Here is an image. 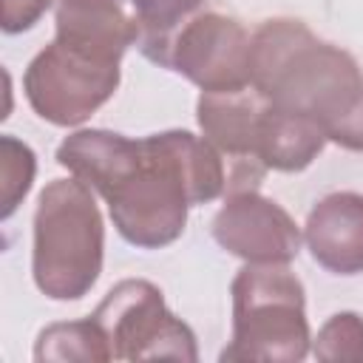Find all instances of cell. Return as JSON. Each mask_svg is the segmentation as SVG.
<instances>
[{
  "instance_id": "3",
  "label": "cell",
  "mask_w": 363,
  "mask_h": 363,
  "mask_svg": "<svg viewBox=\"0 0 363 363\" xmlns=\"http://www.w3.org/2000/svg\"><path fill=\"white\" fill-rule=\"evenodd\" d=\"M105 221L94 190L79 179H51L34 210L31 275L51 301H79L99 281Z\"/></svg>"
},
{
  "instance_id": "4",
  "label": "cell",
  "mask_w": 363,
  "mask_h": 363,
  "mask_svg": "<svg viewBox=\"0 0 363 363\" xmlns=\"http://www.w3.org/2000/svg\"><path fill=\"white\" fill-rule=\"evenodd\" d=\"M233 337L221 360L298 363L312 349L303 284L286 264H247L230 284Z\"/></svg>"
},
{
  "instance_id": "5",
  "label": "cell",
  "mask_w": 363,
  "mask_h": 363,
  "mask_svg": "<svg viewBox=\"0 0 363 363\" xmlns=\"http://www.w3.org/2000/svg\"><path fill=\"white\" fill-rule=\"evenodd\" d=\"M119 60L54 37L23 74L31 111L57 128H77L119 88Z\"/></svg>"
},
{
  "instance_id": "8",
  "label": "cell",
  "mask_w": 363,
  "mask_h": 363,
  "mask_svg": "<svg viewBox=\"0 0 363 363\" xmlns=\"http://www.w3.org/2000/svg\"><path fill=\"white\" fill-rule=\"evenodd\" d=\"M210 230L218 247L244 264H289L303 241L295 218L258 190L227 193Z\"/></svg>"
},
{
  "instance_id": "13",
  "label": "cell",
  "mask_w": 363,
  "mask_h": 363,
  "mask_svg": "<svg viewBox=\"0 0 363 363\" xmlns=\"http://www.w3.org/2000/svg\"><path fill=\"white\" fill-rule=\"evenodd\" d=\"M326 142V133L312 119L267 105V113L258 128L255 156L267 170L301 173L320 156Z\"/></svg>"
},
{
  "instance_id": "18",
  "label": "cell",
  "mask_w": 363,
  "mask_h": 363,
  "mask_svg": "<svg viewBox=\"0 0 363 363\" xmlns=\"http://www.w3.org/2000/svg\"><path fill=\"white\" fill-rule=\"evenodd\" d=\"M54 0H3L0 9V26L6 34L28 31L40 23V17L51 9Z\"/></svg>"
},
{
  "instance_id": "9",
  "label": "cell",
  "mask_w": 363,
  "mask_h": 363,
  "mask_svg": "<svg viewBox=\"0 0 363 363\" xmlns=\"http://www.w3.org/2000/svg\"><path fill=\"white\" fill-rule=\"evenodd\" d=\"M267 99L252 88L238 91H201L196 102V119L201 136L224 156L227 193L258 190L267 167L255 156L258 128L267 113Z\"/></svg>"
},
{
  "instance_id": "10",
  "label": "cell",
  "mask_w": 363,
  "mask_h": 363,
  "mask_svg": "<svg viewBox=\"0 0 363 363\" xmlns=\"http://www.w3.org/2000/svg\"><path fill=\"white\" fill-rule=\"evenodd\" d=\"M309 255L335 275L363 272V193L335 190L315 201L303 224Z\"/></svg>"
},
{
  "instance_id": "12",
  "label": "cell",
  "mask_w": 363,
  "mask_h": 363,
  "mask_svg": "<svg viewBox=\"0 0 363 363\" xmlns=\"http://www.w3.org/2000/svg\"><path fill=\"white\" fill-rule=\"evenodd\" d=\"M54 23L60 40L113 60H122L139 37L133 11H125L122 0H57Z\"/></svg>"
},
{
  "instance_id": "1",
  "label": "cell",
  "mask_w": 363,
  "mask_h": 363,
  "mask_svg": "<svg viewBox=\"0 0 363 363\" xmlns=\"http://www.w3.org/2000/svg\"><path fill=\"white\" fill-rule=\"evenodd\" d=\"M250 85L275 108L312 119L329 142L363 153V71L303 20H264L250 40Z\"/></svg>"
},
{
  "instance_id": "2",
  "label": "cell",
  "mask_w": 363,
  "mask_h": 363,
  "mask_svg": "<svg viewBox=\"0 0 363 363\" xmlns=\"http://www.w3.org/2000/svg\"><path fill=\"white\" fill-rule=\"evenodd\" d=\"M136 167L105 196L116 233L139 250L173 244L187 210L227 190L224 156L190 130H162L139 139Z\"/></svg>"
},
{
  "instance_id": "16",
  "label": "cell",
  "mask_w": 363,
  "mask_h": 363,
  "mask_svg": "<svg viewBox=\"0 0 363 363\" xmlns=\"http://www.w3.org/2000/svg\"><path fill=\"white\" fill-rule=\"evenodd\" d=\"M34 173H37L34 150L9 133L0 136V201H3L0 216L3 218H9L20 207V201L31 190Z\"/></svg>"
},
{
  "instance_id": "17",
  "label": "cell",
  "mask_w": 363,
  "mask_h": 363,
  "mask_svg": "<svg viewBox=\"0 0 363 363\" xmlns=\"http://www.w3.org/2000/svg\"><path fill=\"white\" fill-rule=\"evenodd\" d=\"M312 354L323 363H363V318L357 312L332 315L312 337Z\"/></svg>"
},
{
  "instance_id": "7",
  "label": "cell",
  "mask_w": 363,
  "mask_h": 363,
  "mask_svg": "<svg viewBox=\"0 0 363 363\" xmlns=\"http://www.w3.org/2000/svg\"><path fill=\"white\" fill-rule=\"evenodd\" d=\"M247 28L221 11H196L176 26L147 60L182 74L201 91H238L250 85Z\"/></svg>"
},
{
  "instance_id": "6",
  "label": "cell",
  "mask_w": 363,
  "mask_h": 363,
  "mask_svg": "<svg viewBox=\"0 0 363 363\" xmlns=\"http://www.w3.org/2000/svg\"><path fill=\"white\" fill-rule=\"evenodd\" d=\"M111 346L113 360H196V335L176 318L156 284L125 278L108 289L91 315Z\"/></svg>"
},
{
  "instance_id": "15",
  "label": "cell",
  "mask_w": 363,
  "mask_h": 363,
  "mask_svg": "<svg viewBox=\"0 0 363 363\" xmlns=\"http://www.w3.org/2000/svg\"><path fill=\"white\" fill-rule=\"evenodd\" d=\"M139 37L136 45L142 48L145 57H150V51L176 28L182 26L187 17H193L201 6V0H128Z\"/></svg>"
},
{
  "instance_id": "11",
  "label": "cell",
  "mask_w": 363,
  "mask_h": 363,
  "mask_svg": "<svg viewBox=\"0 0 363 363\" xmlns=\"http://www.w3.org/2000/svg\"><path fill=\"white\" fill-rule=\"evenodd\" d=\"M142 156L139 139H128L113 130L85 128L65 136L57 147V162L102 199L136 167Z\"/></svg>"
},
{
  "instance_id": "14",
  "label": "cell",
  "mask_w": 363,
  "mask_h": 363,
  "mask_svg": "<svg viewBox=\"0 0 363 363\" xmlns=\"http://www.w3.org/2000/svg\"><path fill=\"white\" fill-rule=\"evenodd\" d=\"M34 360H91L105 363L113 360L108 337L102 326L94 318L68 320V323H51L37 335L34 343Z\"/></svg>"
}]
</instances>
